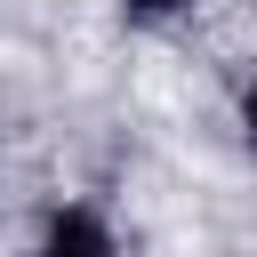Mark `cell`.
Listing matches in <instances>:
<instances>
[{
    "label": "cell",
    "instance_id": "7a4b0ae2",
    "mask_svg": "<svg viewBox=\"0 0 257 257\" xmlns=\"http://www.w3.org/2000/svg\"><path fill=\"white\" fill-rule=\"evenodd\" d=\"M137 16H169V8H185V0H128Z\"/></svg>",
    "mask_w": 257,
    "mask_h": 257
},
{
    "label": "cell",
    "instance_id": "6da1fadb",
    "mask_svg": "<svg viewBox=\"0 0 257 257\" xmlns=\"http://www.w3.org/2000/svg\"><path fill=\"white\" fill-rule=\"evenodd\" d=\"M40 257H112V241H104V225H96L88 209H64V217H48Z\"/></svg>",
    "mask_w": 257,
    "mask_h": 257
},
{
    "label": "cell",
    "instance_id": "3957f363",
    "mask_svg": "<svg viewBox=\"0 0 257 257\" xmlns=\"http://www.w3.org/2000/svg\"><path fill=\"white\" fill-rule=\"evenodd\" d=\"M241 120H249V137H257V88H249V104H241Z\"/></svg>",
    "mask_w": 257,
    "mask_h": 257
}]
</instances>
